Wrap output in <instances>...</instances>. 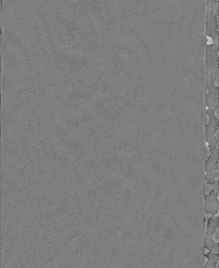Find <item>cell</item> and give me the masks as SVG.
<instances>
[{
	"instance_id": "cell-3",
	"label": "cell",
	"mask_w": 219,
	"mask_h": 268,
	"mask_svg": "<svg viewBox=\"0 0 219 268\" xmlns=\"http://www.w3.org/2000/svg\"><path fill=\"white\" fill-rule=\"evenodd\" d=\"M218 216H211L208 221L207 233L206 237V248L211 251L213 245L217 243V241L214 238V235H218Z\"/></svg>"
},
{
	"instance_id": "cell-5",
	"label": "cell",
	"mask_w": 219,
	"mask_h": 268,
	"mask_svg": "<svg viewBox=\"0 0 219 268\" xmlns=\"http://www.w3.org/2000/svg\"><path fill=\"white\" fill-rule=\"evenodd\" d=\"M208 44H211L213 43V39L211 37H208Z\"/></svg>"
},
{
	"instance_id": "cell-4",
	"label": "cell",
	"mask_w": 219,
	"mask_h": 268,
	"mask_svg": "<svg viewBox=\"0 0 219 268\" xmlns=\"http://www.w3.org/2000/svg\"><path fill=\"white\" fill-rule=\"evenodd\" d=\"M218 197V193L214 189L205 196V212L207 214L213 216L217 214L219 207Z\"/></svg>"
},
{
	"instance_id": "cell-2",
	"label": "cell",
	"mask_w": 219,
	"mask_h": 268,
	"mask_svg": "<svg viewBox=\"0 0 219 268\" xmlns=\"http://www.w3.org/2000/svg\"><path fill=\"white\" fill-rule=\"evenodd\" d=\"M207 115L209 120L205 126L206 140L208 143L209 152L211 153L217 149L218 140L215 135L218 129V121L214 113L213 115L207 114Z\"/></svg>"
},
{
	"instance_id": "cell-1",
	"label": "cell",
	"mask_w": 219,
	"mask_h": 268,
	"mask_svg": "<svg viewBox=\"0 0 219 268\" xmlns=\"http://www.w3.org/2000/svg\"><path fill=\"white\" fill-rule=\"evenodd\" d=\"M218 149L210 153L205 161V179L209 185H216L218 183Z\"/></svg>"
}]
</instances>
